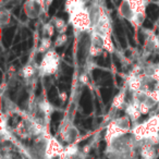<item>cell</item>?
<instances>
[{
    "mask_svg": "<svg viewBox=\"0 0 159 159\" xmlns=\"http://www.w3.org/2000/svg\"><path fill=\"white\" fill-rule=\"evenodd\" d=\"M132 128V121H131V119L128 116L113 118L106 128L105 141H106L107 144H109L113 139L131 133Z\"/></svg>",
    "mask_w": 159,
    "mask_h": 159,
    "instance_id": "6da1fadb",
    "label": "cell"
},
{
    "mask_svg": "<svg viewBox=\"0 0 159 159\" xmlns=\"http://www.w3.org/2000/svg\"><path fill=\"white\" fill-rule=\"evenodd\" d=\"M68 23L73 27L74 32L79 34L87 33V32L92 33L93 30V21L87 7L70 14Z\"/></svg>",
    "mask_w": 159,
    "mask_h": 159,
    "instance_id": "7a4b0ae2",
    "label": "cell"
},
{
    "mask_svg": "<svg viewBox=\"0 0 159 159\" xmlns=\"http://www.w3.org/2000/svg\"><path fill=\"white\" fill-rule=\"evenodd\" d=\"M134 137L137 141H144L149 135L159 133V113L154 115L148 120L144 121L143 123L135 124L131 131Z\"/></svg>",
    "mask_w": 159,
    "mask_h": 159,
    "instance_id": "3957f363",
    "label": "cell"
},
{
    "mask_svg": "<svg viewBox=\"0 0 159 159\" xmlns=\"http://www.w3.org/2000/svg\"><path fill=\"white\" fill-rule=\"evenodd\" d=\"M60 66V56L55 48L46 52L38 66V75L42 77L50 76L57 73Z\"/></svg>",
    "mask_w": 159,
    "mask_h": 159,
    "instance_id": "277c9868",
    "label": "cell"
},
{
    "mask_svg": "<svg viewBox=\"0 0 159 159\" xmlns=\"http://www.w3.org/2000/svg\"><path fill=\"white\" fill-rule=\"evenodd\" d=\"M59 134L61 137V141L70 144H76L80 139V131L76 126L73 124L71 120H64L59 128Z\"/></svg>",
    "mask_w": 159,
    "mask_h": 159,
    "instance_id": "5b68a950",
    "label": "cell"
},
{
    "mask_svg": "<svg viewBox=\"0 0 159 159\" xmlns=\"http://www.w3.org/2000/svg\"><path fill=\"white\" fill-rule=\"evenodd\" d=\"M126 1L132 11L135 14V20L132 23L133 27L137 29L143 25L146 19V8L148 5V0H124Z\"/></svg>",
    "mask_w": 159,
    "mask_h": 159,
    "instance_id": "8992f818",
    "label": "cell"
},
{
    "mask_svg": "<svg viewBox=\"0 0 159 159\" xmlns=\"http://www.w3.org/2000/svg\"><path fill=\"white\" fill-rule=\"evenodd\" d=\"M92 32L98 34V35L102 36V38L107 37V36H111V33H112V25H111V21L105 10H102V16L98 19L97 23L93 26Z\"/></svg>",
    "mask_w": 159,
    "mask_h": 159,
    "instance_id": "52a82bcc",
    "label": "cell"
},
{
    "mask_svg": "<svg viewBox=\"0 0 159 159\" xmlns=\"http://www.w3.org/2000/svg\"><path fill=\"white\" fill-rule=\"evenodd\" d=\"M105 51L104 49V38L98 34L92 32L91 33V44H89V53L92 58L99 57Z\"/></svg>",
    "mask_w": 159,
    "mask_h": 159,
    "instance_id": "ba28073f",
    "label": "cell"
},
{
    "mask_svg": "<svg viewBox=\"0 0 159 159\" xmlns=\"http://www.w3.org/2000/svg\"><path fill=\"white\" fill-rule=\"evenodd\" d=\"M63 152H64V147L61 144V142L58 141L56 137L52 136L49 137L48 145H47V152H46L47 159L61 157L63 156Z\"/></svg>",
    "mask_w": 159,
    "mask_h": 159,
    "instance_id": "9c48e42d",
    "label": "cell"
},
{
    "mask_svg": "<svg viewBox=\"0 0 159 159\" xmlns=\"http://www.w3.org/2000/svg\"><path fill=\"white\" fill-rule=\"evenodd\" d=\"M23 11L29 19H37L43 11V5L35 0H25Z\"/></svg>",
    "mask_w": 159,
    "mask_h": 159,
    "instance_id": "30bf717a",
    "label": "cell"
},
{
    "mask_svg": "<svg viewBox=\"0 0 159 159\" xmlns=\"http://www.w3.org/2000/svg\"><path fill=\"white\" fill-rule=\"evenodd\" d=\"M139 155L141 159H156L157 149L156 146L147 143L145 141H141V145L139 148Z\"/></svg>",
    "mask_w": 159,
    "mask_h": 159,
    "instance_id": "8fae6325",
    "label": "cell"
},
{
    "mask_svg": "<svg viewBox=\"0 0 159 159\" xmlns=\"http://www.w3.org/2000/svg\"><path fill=\"white\" fill-rule=\"evenodd\" d=\"M144 80H145V75L144 74H139V75H132L130 74V76L128 77L126 81V86L130 89L131 93H137V92L143 89V84Z\"/></svg>",
    "mask_w": 159,
    "mask_h": 159,
    "instance_id": "7c38bea8",
    "label": "cell"
},
{
    "mask_svg": "<svg viewBox=\"0 0 159 159\" xmlns=\"http://www.w3.org/2000/svg\"><path fill=\"white\" fill-rule=\"evenodd\" d=\"M86 8V1L85 0H66L64 2V11L68 16L79 11V10Z\"/></svg>",
    "mask_w": 159,
    "mask_h": 159,
    "instance_id": "4fadbf2b",
    "label": "cell"
},
{
    "mask_svg": "<svg viewBox=\"0 0 159 159\" xmlns=\"http://www.w3.org/2000/svg\"><path fill=\"white\" fill-rule=\"evenodd\" d=\"M125 99H126V91H125V89H122L121 91L113 97L112 102H111V109H113V110H116V111L124 109L126 105Z\"/></svg>",
    "mask_w": 159,
    "mask_h": 159,
    "instance_id": "5bb4252c",
    "label": "cell"
},
{
    "mask_svg": "<svg viewBox=\"0 0 159 159\" xmlns=\"http://www.w3.org/2000/svg\"><path fill=\"white\" fill-rule=\"evenodd\" d=\"M124 111H125V116H128V117L130 118L133 123H136L139 120V118L142 117V113H141V111H139V106L132 102H130L129 104L125 105Z\"/></svg>",
    "mask_w": 159,
    "mask_h": 159,
    "instance_id": "9a60e30c",
    "label": "cell"
},
{
    "mask_svg": "<svg viewBox=\"0 0 159 159\" xmlns=\"http://www.w3.org/2000/svg\"><path fill=\"white\" fill-rule=\"evenodd\" d=\"M38 73V68H36V66H34L33 63H27L21 69V75L23 76V79H25L26 81L33 80L35 77V74Z\"/></svg>",
    "mask_w": 159,
    "mask_h": 159,
    "instance_id": "2e32d148",
    "label": "cell"
},
{
    "mask_svg": "<svg viewBox=\"0 0 159 159\" xmlns=\"http://www.w3.org/2000/svg\"><path fill=\"white\" fill-rule=\"evenodd\" d=\"M50 21L53 24V26H55L56 32L58 33V35H60V34H66V30H68V26H69V23H66L62 18H58V16L52 18Z\"/></svg>",
    "mask_w": 159,
    "mask_h": 159,
    "instance_id": "e0dca14e",
    "label": "cell"
},
{
    "mask_svg": "<svg viewBox=\"0 0 159 159\" xmlns=\"http://www.w3.org/2000/svg\"><path fill=\"white\" fill-rule=\"evenodd\" d=\"M10 23H11V12L6 7H2V9L0 11V24H1V27L6 29V27L9 26Z\"/></svg>",
    "mask_w": 159,
    "mask_h": 159,
    "instance_id": "ac0fdd59",
    "label": "cell"
},
{
    "mask_svg": "<svg viewBox=\"0 0 159 159\" xmlns=\"http://www.w3.org/2000/svg\"><path fill=\"white\" fill-rule=\"evenodd\" d=\"M52 48V40H51V37H43L40 39V43L38 45L37 51L39 53H46L48 52L50 49Z\"/></svg>",
    "mask_w": 159,
    "mask_h": 159,
    "instance_id": "d6986e66",
    "label": "cell"
},
{
    "mask_svg": "<svg viewBox=\"0 0 159 159\" xmlns=\"http://www.w3.org/2000/svg\"><path fill=\"white\" fill-rule=\"evenodd\" d=\"M55 31H56V29L52 23H51V21L48 23H45V24L43 25V34H44V37H51V36L53 35V33H55Z\"/></svg>",
    "mask_w": 159,
    "mask_h": 159,
    "instance_id": "ffe728a7",
    "label": "cell"
},
{
    "mask_svg": "<svg viewBox=\"0 0 159 159\" xmlns=\"http://www.w3.org/2000/svg\"><path fill=\"white\" fill-rule=\"evenodd\" d=\"M68 43V35L66 34H60L56 37L55 42H53V48H58V47H62Z\"/></svg>",
    "mask_w": 159,
    "mask_h": 159,
    "instance_id": "44dd1931",
    "label": "cell"
},
{
    "mask_svg": "<svg viewBox=\"0 0 159 159\" xmlns=\"http://www.w3.org/2000/svg\"><path fill=\"white\" fill-rule=\"evenodd\" d=\"M104 49L105 51H107L109 53L115 51V45H113L111 36H107V37L104 38Z\"/></svg>",
    "mask_w": 159,
    "mask_h": 159,
    "instance_id": "7402d4cb",
    "label": "cell"
},
{
    "mask_svg": "<svg viewBox=\"0 0 159 159\" xmlns=\"http://www.w3.org/2000/svg\"><path fill=\"white\" fill-rule=\"evenodd\" d=\"M86 157H87V155L85 154V152H83V150L81 149L79 152H76L75 155H73V156L69 157V158H66V159H86Z\"/></svg>",
    "mask_w": 159,
    "mask_h": 159,
    "instance_id": "603a6c76",
    "label": "cell"
},
{
    "mask_svg": "<svg viewBox=\"0 0 159 159\" xmlns=\"http://www.w3.org/2000/svg\"><path fill=\"white\" fill-rule=\"evenodd\" d=\"M66 98H68V95H66V92H62V93H60L59 94V99L61 100V102H66Z\"/></svg>",
    "mask_w": 159,
    "mask_h": 159,
    "instance_id": "cb8c5ba5",
    "label": "cell"
},
{
    "mask_svg": "<svg viewBox=\"0 0 159 159\" xmlns=\"http://www.w3.org/2000/svg\"><path fill=\"white\" fill-rule=\"evenodd\" d=\"M80 81H81L83 84H87V83H89V77H87V75L83 74V75H81V77H80Z\"/></svg>",
    "mask_w": 159,
    "mask_h": 159,
    "instance_id": "d4e9b609",
    "label": "cell"
},
{
    "mask_svg": "<svg viewBox=\"0 0 159 159\" xmlns=\"http://www.w3.org/2000/svg\"><path fill=\"white\" fill-rule=\"evenodd\" d=\"M35 1H37V2H39L40 5H43V6H44L45 3L47 2V0H35Z\"/></svg>",
    "mask_w": 159,
    "mask_h": 159,
    "instance_id": "484cf974",
    "label": "cell"
},
{
    "mask_svg": "<svg viewBox=\"0 0 159 159\" xmlns=\"http://www.w3.org/2000/svg\"><path fill=\"white\" fill-rule=\"evenodd\" d=\"M51 1H52V0H47V2H46V5L47 6H49L51 3Z\"/></svg>",
    "mask_w": 159,
    "mask_h": 159,
    "instance_id": "4316f807",
    "label": "cell"
},
{
    "mask_svg": "<svg viewBox=\"0 0 159 159\" xmlns=\"http://www.w3.org/2000/svg\"><path fill=\"white\" fill-rule=\"evenodd\" d=\"M158 66H159V63H158Z\"/></svg>",
    "mask_w": 159,
    "mask_h": 159,
    "instance_id": "83f0119b",
    "label": "cell"
},
{
    "mask_svg": "<svg viewBox=\"0 0 159 159\" xmlns=\"http://www.w3.org/2000/svg\"></svg>",
    "mask_w": 159,
    "mask_h": 159,
    "instance_id": "f1b7e54d",
    "label": "cell"
}]
</instances>
